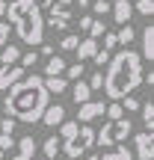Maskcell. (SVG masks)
Listing matches in <instances>:
<instances>
[{"instance_id":"cell-1","label":"cell","mask_w":154,"mask_h":160,"mask_svg":"<svg viewBox=\"0 0 154 160\" xmlns=\"http://www.w3.org/2000/svg\"><path fill=\"white\" fill-rule=\"evenodd\" d=\"M6 92H9V95H6V101H3V110H6V116L15 119V122L33 125V122L42 119L45 107L51 104V95H47V89H45V80L39 74H30V77L24 74Z\"/></svg>"},{"instance_id":"cell-2","label":"cell","mask_w":154,"mask_h":160,"mask_svg":"<svg viewBox=\"0 0 154 160\" xmlns=\"http://www.w3.org/2000/svg\"><path fill=\"white\" fill-rule=\"evenodd\" d=\"M139 86H142V59H139L137 51L125 48L116 57H110L107 74H104V86H101L110 101H122L125 95H131Z\"/></svg>"},{"instance_id":"cell-3","label":"cell","mask_w":154,"mask_h":160,"mask_svg":"<svg viewBox=\"0 0 154 160\" xmlns=\"http://www.w3.org/2000/svg\"><path fill=\"white\" fill-rule=\"evenodd\" d=\"M6 15H9L12 30L18 33V39L24 45H42L45 42V18L42 9L33 0H9L6 3Z\"/></svg>"},{"instance_id":"cell-4","label":"cell","mask_w":154,"mask_h":160,"mask_svg":"<svg viewBox=\"0 0 154 160\" xmlns=\"http://www.w3.org/2000/svg\"><path fill=\"white\" fill-rule=\"evenodd\" d=\"M131 131H133V125H131V119H116V122H107V125L101 128V131H95V145H119L122 139H127L131 137Z\"/></svg>"},{"instance_id":"cell-5","label":"cell","mask_w":154,"mask_h":160,"mask_svg":"<svg viewBox=\"0 0 154 160\" xmlns=\"http://www.w3.org/2000/svg\"><path fill=\"white\" fill-rule=\"evenodd\" d=\"M92 145H95V131H92L89 125H80V128H77V133H74L71 139H65V142L59 145V148L65 151V157L77 160L80 154H86V151H89Z\"/></svg>"},{"instance_id":"cell-6","label":"cell","mask_w":154,"mask_h":160,"mask_svg":"<svg viewBox=\"0 0 154 160\" xmlns=\"http://www.w3.org/2000/svg\"><path fill=\"white\" fill-rule=\"evenodd\" d=\"M77 119L83 122V125H89V122H95V119H101L104 116V110H107V104L104 101H83V104H77Z\"/></svg>"},{"instance_id":"cell-7","label":"cell","mask_w":154,"mask_h":160,"mask_svg":"<svg viewBox=\"0 0 154 160\" xmlns=\"http://www.w3.org/2000/svg\"><path fill=\"white\" fill-rule=\"evenodd\" d=\"M133 148H137L139 160H154V133L151 131L137 133V137H133Z\"/></svg>"},{"instance_id":"cell-8","label":"cell","mask_w":154,"mask_h":160,"mask_svg":"<svg viewBox=\"0 0 154 160\" xmlns=\"http://www.w3.org/2000/svg\"><path fill=\"white\" fill-rule=\"evenodd\" d=\"M139 42H142V53H139V59H142V62H154V24H145V27H142Z\"/></svg>"},{"instance_id":"cell-9","label":"cell","mask_w":154,"mask_h":160,"mask_svg":"<svg viewBox=\"0 0 154 160\" xmlns=\"http://www.w3.org/2000/svg\"><path fill=\"white\" fill-rule=\"evenodd\" d=\"M47 24H51L53 30H68V24H71V9H68V6H57V3H53Z\"/></svg>"},{"instance_id":"cell-10","label":"cell","mask_w":154,"mask_h":160,"mask_svg":"<svg viewBox=\"0 0 154 160\" xmlns=\"http://www.w3.org/2000/svg\"><path fill=\"white\" fill-rule=\"evenodd\" d=\"M39 122H42V125H47V128L62 125V122H65V107H62V104H47Z\"/></svg>"},{"instance_id":"cell-11","label":"cell","mask_w":154,"mask_h":160,"mask_svg":"<svg viewBox=\"0 0 154 160\" xmlns=\"http://www.w3.org/2000/svg\"><path fill=\"white\" fill-rule=\"evenodd\" d=\"M24 77V68L21 65H0V92H6L12 83H18V80Z\"/></svg>"},{"instance_id":"cell-12","label":"cell","mask_w":154,"mask_h":160,"mask_svg":"<svg viewBox=\"0 0 154 160\" xmlns=\"http://www.w3.org/2000/svg\"><path fill=\"white\" fill-rule=\"evenodd\" d=\"M15 145V119H0V151L12 148Z\"/></svg>"},{"instance_id":"cell-13","label":"cell","mask_w":154,"mask_h":160,"mask_svg":"<svg viewBox=\"0 0 154 160\" xmlns=\"http://www.w3.org/2000/svg\"><path fill=\"white\" fill-rule=\"evenodd\" d=\"M110 12H113L116 24H131L133 6H131V0H116V3H110Z\"/></svg>"},{"instance_id":"cell-14","label":"cell","mask_w":154,"mask_h":160,"mask_svg":"<svg viewBox=\"0 0 154 160\" xmlns=\"http://www.w3.org/2000/svg\"><path fill=\"white\" fill-rule=\"evenodd\" d=\"M74 51H77V59H80V62H86V59H92L98 53V39H89V36H86V39L77 42Z\"/></svg>"},{"instance_id":"cell-15","label":"cell","mask_w":154,"mask_h":160,"mask_svg":"<svg viewBox=\"0 0 154 160\" xmlns=\"http://www.w3.org/2000/svg\"><path fill=\"white\" fill-rule=\"evenodd\" d=\"M95 160H133V154H131V148L127 145H116L113 151H104V154H95Z\"/></svg>"},{"instance_id":"cell-16","label":"cell","mask_w":154,"mask_h":160,"mask_svg":"<svg viewBox=\"0 0 154 160\" xmlns=\"http://www.w3.org/2000/svg\"><path fill=\"white\" fill-rule=\"evenodd\" d=\"M62 71H65V59L59 57V53L47 57V62H45V77H59Z\"/></svg>"},{"instance_id":"cell-17","label":"cell","mask_w":154,"mask_h":160,"mask_svg":"<svg viewBox=\"0 0 154 160\" xmlns=\"http://www.w3.org/2000/svg\"><path fill=\"white\" fill-rule=\"evenodd\" d=\"M71 98H74V104H83V101H92V89L86 80H74V86H71Z\"/></svg>"},{"instance_id":"cell-18","label":"cell","mask_w":154,"mask_h":160,"mask_svg":"<svg viewBox=\"0 0 154 160\" xmlns=\"http://www.w3.org/2000/svg\"><path fill=\"white\" fill-rule=\"evenodd\" d=\"M42 80H45L47 95H62V92L68 89V80H65L62 74H59V77H42Z\"/></svg>"},{"instance_id":"cell-19","label":"cell","mask_w":154,"mask_h":160,"mask_svg":"<svg viewBox=\"0 0 154 160\" xmlns=\"http://www.w3.org/2000/svg\"><path fill=\"white\" fill-rule=\"evenodd\" d=\"M18 57H21V51H18L15 45H3L0 48V65H15Z\"/></svg>"},{"instance_id":"cell-20","label":"cell","mask_w":154,"mask_h":160,"mask_svg":"<svg viewBox=\"0 0 154 160\" xmlns=\"http://www.w3.org/2000/svg\"><path fill=\"white\" fill-rule=\"evenodd\" d=\"M137 39V30L131 27V24H122V30L116 33V42H119L122 48H131V42Z\"/></svg>"},{"instance_id":"cell-21","label":"cell","mask_w":154,"mask_h":160,"mask_svg":"<svg viewBox=\"0 0 154 160\" xmlns=\"http://www.w3.org/2000/svg\"><path fill=\"white\" fill-rule=\"evenodd\" d=\"M15 145H18V154H24V157H33L36 154V139L30 137V133H27V137H21Z\"/></svg>"},{"instance_id":"cell-22","label":"cell","mask_w":154,"mask_h":160,"mask_svg":"<svg viewBox=\"0 0 154 160\" xmlns=\"http://www.w3.org/2000/svg\"><path fill=\"white\" fill-rule=\"evenodd\" d=\"M59 145H62V139H59V137H47V139H45V145H42L45 157H47V160H53V157L59 154Z\"/></svg>"},{"instance_id":"cell-23","label":"cell","mask_w":154,"mask_h":160,"mask_svg":"<svg viewBox=\"0 0 154 160\" xmlns=\"http://www.w3.org/2000/svg\"><path fill=\"white\" fill-rule=\"evenodd\" d=\"M139 113H142V125H145V131H154V104H151V101L139 104Z\"/></svg>"},{"instance_id":"cell-24","label":"cell","mask_w":154,"mask_h":160,"mask_svg":"<svg viewBox=\"0 0 154 160\" xmlns=\"http://www.w3.org/2000/svg\"><path fill=\"white\" fill-rule=\"evenodd\" d=\"M77 128H80V122H62V125H59V139H62V142L71 139L77 133Z\"/></svg>"},{"instance_id":"cell-25","label":"cell","mask_w":154,"mask_h":160,"mask_svg":"<svg viewBox=\"0 0 154 160\" xmlns=\"http://www.w3.org/2000/svg\"><path fill=\"white\" fill-rule=\"evenodd\" d=\"M83 62H74V65H65V71H62V77L65 80H80V77H83Z\"/></svg>"},{"instance_id":"cell-26","label":"cell","mask_w":154,"mask_h":160,"mask_svg":"<svg viewBox=\"0 0 154 160\" xmlns=\"http://www.w3.org/2000/svg\"><path fill=\"white\" fill-rule=\"evenodd\" d=\"M133 12H139L142 18H151V15H154V0H137Z\"/></svg>"},{"instance_id":"cell-27","label":"cell","mask_w":154,"mask_h":160,"mask_svg":"<svg viewBox=\"0 0 154 160\" xmlns=\"http://www.w3.org/2000/svg\"><path fill=\"white\" fill-rule=\"evenodd\" d=\"M36 62H39V53H36V51H30V53H21V57H18V65H21L24 71H27V68H33Z\"/></svg>"},{"instance_id":"cell-28","label":"cell","mask_w":154,"mask_h":160,"mask_svg":"<svg viewBox=\"0 0 154 160\" xmlns=\"http://www.w3.org/2000/svg\"><path fill=\"white\" fill-rule=\"evenodd\" d=\"M104 116H107L110 122H116V119H122V116H125V110H122V104H119V101H113V104H107Z\"/></svg>"},{"instance_id":"cell-29","label":"cell","mask_w":154,"mask_h":160,"mask_svg":"<svg viewBox=\"0 0 154 160\" xmlns=\"http://www.w3.org/2000/svg\"><path fill=\"white\" fill-rule=\"evenodd\" d=\"M77 42H80V36H74V33L62 36V39H59V51H74V48H77Z\"/></svg>"},{"instance_id":"cell-30","label":"cell","mask_w":154,"mask_h":160,"mask_svg":"<svg viewBox=\"0 0 154 160\" xmlns=\"http://www.w3.org/2000/svg\"><path fill=\"white\" fill-rule=\"evenodd\" d=\"M104 33H107V27H104V21H98V18H92V27H89V39H101Z\"/></svg>"},{"instance_id":"cell-31","label":"cell","mask_w":154,"mask_h":160,"mask_svg":"<svg viewBox=\"0 0 154 160\" xmlns=\"http://www.w3.org/2000/svg\"><path fill=\"white\" fill-rule=\"evenodd\" d=\"M92 12L95 15H110V0H95V3H89Z\"/></svg>"},{"instance_id":"cell-32","label":"cell","mask_w":154,"mask_h":160,"mask_svg":"<svg viewBox=\"0 0 154 160\" xmlns=\"http://www.w3.org/2000/svg\"><path fill=\"white\" fill-rule=\"evenodd\" d=\"M92 62H95L98 68H104V65L110 62V51H104V48H98V53H95V57H92Z\"/></svg>"},{"instance_id":"cell-33","label":"cell","mask_w":154,"mask_h":160,"mask_svg":"<svg viewBox=\"0 0 154 160\" xmlns=\"http://www.w3.org/2000/svg\"><path fill=\"white\" fill-rule=\"evenodd\" d=\"M122 110H127V113H133V110H139V101L133 95H125L122 98Z\"/></svg>"},{"instance_id":"cell-34","label":"cell","mask_w":154,"mask_h":160,"mask_svg":"<svg viewBox=\"0 0 154 160\" xmlns=\"http://www.w3.org/2000/svg\"><path fill=\"white\" fill-rule=\"evenodd\" d=\"M86 83H89V89H92V92H95V89H101V86H104V71H95V74L86 80Z\"/></svg>"},{"instance_id":"cell-35","label":"cell","mask_w":154,"mask_h":160,"mask_svg":"<svg viewBox=\"0 0 154 160\" xmlns=\"http://www.w3.org/2000/svg\"><path fill=\"white\" fill-rule=\"evenodd\" d=\"M116 45H119L116 42V33H104V51H113Z\"/></svg>"},{"instance_id":"cell-36","label":"cell","mask_w":154,"mask_h":160,"mask_svg":"<svg viewBox=\"0 0 154 160\" xmlns=\"http://www.w3.org/2000/svg\"><path fill=\"white\" fill-rule=\"evenodd\" d=\"M3 45H9V24L0 21V48H3Z\"/></svg>"},{"instance_id":"cell-37","label":"cell","mask_w":154,"mask_h":160,"mask_svg":"<svg viewBox=\"0 0 154 160\" xmlns=\"http://www.w3.org/2000/svg\"><path fill=\"white\" fill-rule=\"evenodd\" d=\"M89 27H92V15H80V30L89 33Z\"/></svg>"},{"instance_id":"cell-38","label":"cell","mask_w":154,"mask_h":160,"mask_svg":"<svg viewBox=\"0 0 154 160\" xmlns=\"http://www.w3.org/2000/svg\"><path fill=\"white\" fill-rule=\"evenodd\" d=\"M142 83L151 89V86H154V71H142Z\"/></svg>"},{"instance_id":"cell-39","label":"cell","mask_w":154,"mask_h":160,"mask_svg":"<svg viewBox=\"0 0 154 160\" xmlns=\"http://www.w3.org/2000/svg\"><path fill=\"white\" fill-rule=\"evenodd\" d=\"M33 3L39 6V9H51V6H53V0H33Z\"/></svg>"},{"instance_id":"cell-40","label":"cell","mask_w":154,"mask_h":160,"mask_svg":"<svg viewBox=\"0 0 154 160\" xmlns=\"http://www.w3.org/2000/svg\"><path fill=\"white\" fill-rule=\"evenodd\" d=\"M42 57H53V45H45L42 42Z\"/></svg>"},{"instance_id":"cell-41","label":"cell","mask_w":154,"mask_h":160,"mask_svg":"<svg viewBox=\"0 0 154 160\" xmlns=\"http://www.w3.org/2000/svg\"><path fill=\"white\" fill-rule=\"evenodd\" d=\"M53 3H57V6H71L74 0H53Z\"/></svg>"},{"instance_id":"cell-42","label":"cell","mask_w":154,"mask_h":160,"mask_svg":"<svg viewBox=\"0 0 154 160\" xmlns=\"http://www.w3.org/2000/svg\"><path fill=\"white\" fill-rule=\"evenodd\" d=\"M77 3H80V9H89V3H92V0H77Z\"/></svg>"},{"instance_id":"cell-43","label":"cell","mask_w":154,"mask_h":160,"mask_svg":"<svg viewBox=\"0 0 154 160\" xmlns=\"http://www.w3.org/2000/svg\"><path fill=\"white\" fill-rule=\"evenodd\" d=\"M6 15V0H0V18Z\"/></svg>"},{"instance_id":"cell-44","label":"cell","mask_w":154,"mask_h":160,"mask_svg":"<svg viewBox=\"0 0 154 160\" xmlns=\"http://www.w3.org/2000/svg\"><path fill=\"white\" fill-rule=\"evenodd\" d=\"M12 160H33V157H24V154H15V157H12Z\"/></svg>"},{"instance_id":"cell-45","label":"cell","mask_w":154,"mask_h":160,"mask_svg":"<svg viewBox=\"0 0 154 160\" xmlns=\"http://www.w3.org/2000/svg\"><path fill=\"white\" fill-rule=\"evenodd\" d=\"M86 160H95V154H92V157H86Z\"/></svg>"},{"instance_id":"cell-46","label":"cell","mask_w":154,"mask_h":160,"mask_svg":"<svg viewBox=\"0 0 154 160\" xmlns=\"http://www.w3.org/2000/svg\"><path fill=\"white\" fill-rule=\"evenodd\" d=\"M0 160H3V151H0Z\"/></svg>"}]
</instances>
